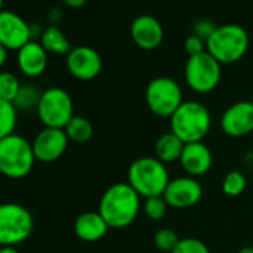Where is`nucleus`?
<instances>
[{
    "label": "nucleus",
    "mask_w": 253,
    "mask_h": 253,
    "mask_svg": "<svg viewBox=\"0 0 253 253\" xmlns=\"http://www.w3.org/2000/svg\"><path fill=\"white\" fill-rule=\"evenodd\" d=\"M8 55H9V51H8L3 45H0V69H2V67L6 64Z\"/></svg>",
    "instance_id": "473e14b6"
},
{
    "label": "nucleus",
    "mask_w": 253,
    "mask_h": 253,
    "mask_svg": "<svg viewBox=\"0 0 253 253\" xmlns=\"http://www.w3.org/2000/svg\"><path fill=\"white\" fill-rule=\"evenodd\" d=\"M170 206L166 201L164 195H155L145 198V213L151 220H161L166 217Z\"/></svg>",
    "instance_id": "bb28decb"
},
{
    "label": "nucleus",
    "mask_w": 253,
    "mask_h": 253,
    "mask_svg": "<svg viewBox=\"0 0 253 253\" xmlns=\"http://www.w3.org/2000/svg\"><path fill=\"white\" fill-rule=\"evenodd\" d=\"M64 131H66V134H67L70 142L82 145V143H86L92 137L94 126H92V124L86 118L75 115L70 119V122L66 125Z\"/></svg>",
    "instance_id": "412c9836"
},
{
    "label": "nucleus",
    "mask_w": 253,
    "mask_h": 253,
    "mask_svg": "<svg viewBox=\"0 0 253 253\" xmlns=\"http://www.w3.org/2000/svg\"><path fill=\"white\" fill-rule=\"evenodd\" d=\"M18 112L12 103L0 100V140L14 134L17 126Z\"/></svg>",
    "instance_id": "5701e85b"
},
{
    "label": "nucleus",
    "mask_w": 253,
    "mask_h": 253,
    "mask_svg": "<svg viewBox=\"0 0 253 253\" xmlns=\"http://www.w3.org/2000/svg\"><path fill=\"white\" fill-rule=\"evenodd\" d=\"M183 148L185 143L174 133L169 131L161 134L155 142V157L164 164L176 163L180 160Z\"/></svg>",
    "instance_id": "6ab92c4d"
},
{
    "label": "nucleus",
    "mask_w": 253,
    "mask_h": 253,
    "mask_svg": "<svg viewBox=\"0 0 253 253\" xmlns=\"http://www.w3.org/2000/svg\"><path fill=\"white\" fill-rule=\"evenodd\" d=\"M170 128L185 145L203 142L211 128V115L200 101H183L170 118Z\"/></svg>",
    "instance_id": "f03ea898"
},
{
    "label": "nucleus",
    "mask_w": 253,
    "mask_h": 253,
    "mask_svg": "<svg viewBox=\"0 0 253 253\" xmlns=\"http://www.w3.org/2000/svg\"><path fill=\"white\" fill-rule=\"evenodd\" d=\"M249 35L238 24L217 26L207 39V52L220 64H234L240 61L249 49Z\"/></svg>",
    "instance_id": "20e7f679"
},
{
    "label": "nucleus",
    "mask_w": 253,
    "mask_h": 253,
    "mask_svg": "<svg viewBox=\"0 0 253 253\" xmlns=\"http://www.w3.org/2000/svg\"><path fill=\"white\" fill-rule=\"evenodd\" d=\"M69 143H70V140L64 130L43 126V128L36 134L35 140L32 142V146H33L36 161L54 163L64 155Z\"/></svg>",
    "instance_id": "f8f14e48"
},
{
    "label": "nucleus",
    "mask_w": 253,
    "mask_h": 253,
    "mask_svg": "<svg viewBox=\"0 0 253 253\" xmlns=\"http://www.w3.org/2000/svg\"><path fill=\"white\" fill-rule=\"evenodd\" d=\"M18 76L12 72H0V100L12 103L21 88Z\"/></svg>",
    "instance_id": "393cba45"
},
{
    "label": "nucleus",
    "mask_w": 253,
    "mask_h": 253,
    "mask_svg": "<svg viewBox=\"0 0 253 253\" xmlns=\"http://www.w3.org/2000/svg\"><path fill=\"white\" fill-rule=\"evenodd\" d=\"M5 11V0H0V14Z\"/></svg>",
    "instance_id": "c9c22d12"
},
{
    "label": "nucleus",
    "mask_w": 253,
    "mask_h": 253,
    "mask_svg": "<svg viewBox=\"0 0 253 253\" xmlns=\"http://www.w3.org/2000/svg\"><path fill=\"white\" fill-rule=\"evenodd\" d=\"M63 3L70 9H79L86 3V0H63Z\"/></svg>",
    "instance_id": "2f4dec72"
},
{
    "label": "nucleus",
    "mask_w": 253,
    "mask_h": 253,
    "mask_svg": "<svg viewBox=\"0 0 253 253\" xmlns=\"http://www.w3.org/2000/svg\"><path fill=\"white\" fill-rule=\"evenodd\" d=\"M170 180L169 169L157 157H140L130 164L126 171V182L145 198L163 195Z\"/></svg>",
    "instance_id": "7ed1b4c3"
},
{
    "label": "nucleus",
    "mask_w": 253,
    "mask_h": 253,
    "mask_svg": "<svg viewBox=\"0 0 253 253\" xmlns=\"http://www.w3.org/2000/svg\"><path fill=\"white\" fill-rule=\"evenodd\" d=\"M247 186L246 176L238 170H231L225 174L222 180V192L228 197H238L244 192Z\"/></svg>",
    "instance_id": "b1692460"
},
{
    "label": "nucleus",
    "mask_w": 253,
    "mask_h": 253,
    "mask_svg": "<svg viewBox=\"0 0 253 253\" xmlns=\"http://www.w3.org/2000/svg\"><path fill=\"white\" fill-rule=\"evenodd\" d=\"M41 97H42V91H39L38 86L32 84H23L12 104L17 109V112H24V113H29L32 110L36 112Z\"/></svg>",
    "instance_id": "4be33fe9"
},
{
    "label": "nucleus",
    "mask_w": 253,
    "mask_h": 253,
    "mask_svg": "<svg viewBox=\"0 0 253 253\" xmlns=\"http://www.w3.org/2000/svg\"><path fill=\"white\" fill-rule=\"evenodd\" d=\"M133 42L143 51L157 49L164 41V29L152 15H139L130 27Z\"/></svg>",
    "instance_id": "2eb2a0df"
},
{
    "label": "nucleus",
    "mask_w": 253,
    "mask_h": 253,
    "mask_svg": "<svg viewBox=\"0 0 253 253\" xmlns=\"http://www.w3.org/2000/svg\"><path fill=\"white\" fill-rule=\"evenodd\" d=\"M140 195L128 182H118L109 186L98 204V213L109 228L122 229L131 225L140 211Z\"/></svg>",
    "instance_id": "f257e3e1"
},
{
    "label": "nucleus",
    "mask_w": 253,
    "mask_h": 253,
    "mask_svg": "<svg viewBox=\"0 0 253 253\" xmlns=\"http://www.w3.org/2000/svg\"><path fill=\"white\" fill-rule=\"evenodd\" d=\"M171 253H210V250L204 244V241L194 237H186L180 238L179 244Z\"/></svg>",
    "instance_id": "cd10ccee"
},
{
    "label": "nucleus",
    "mask_w": 253,
    "mask_h": 253,
    "mask_svg": "<svg viewBox=\"0 0 253 253\" xmlns=\"http://www.w3.org/2000/svg\"><path fill=\"white\" fill-rule=\"evenodd\" d=\"M36 163L32 143L14 133L0 140V173L9 179H23L30 174Z\"/></svg>",
    "instance_id": "39448f33"
},
{
    "label": "nucleus",
    "mask_w": 253,
    "mask_h": 253,
    "mask_svg": "<svg viewBox=\"0 0 253 253\" xmlns=\"http://www.w3.org/2000/svg\"><path fill=\"white\" fill-rule=\"evenodd\" d=\"M163 195L171 209H189L201 201L203 186L195 177L182 176L171 179Z\"/></svg>",
    "instance_id": "ddd939ff"
},
{
    "label": "nucleus",
    "mask_w": 253,
    "mask_h": 253,
    "mask_svg": "<svg viewBox=\"0 0 253 253\" xmlns=\"http://www.w3.org/2000/svg\"><path fill=\"white\" fill-rule=\"evenodd\" d=\"M0 253H20V250L14 246H0Z\"/></svg>",
    "instance_id": "72a5a7b5"
},
{
    "label": "nucleus",
    "mask_w": 253,
    "mask_h": 253,
    "mask_svg": "<svg viewBox=\"0 0 253 253\" xmlns=\"http://www.w3.org/2000/svg\"><path fill=\"white\" fill-rule=\"evenodd\" d=\"M36 113L43 126L64 130L66 125L75 116L73 100L66 89L60 86H51L42 92Z\"/></svg>",
    "instance_id": "0eeeda50"
},
{
    "label": "nucleus",
    "mask_w": 253,
    "mask_h": 253,
    "mask_svg": "<svg viewBox=\"0 0 253 253\" xmlns=\"http://www.w3.org/2000/svg\"><path fill=\"white\" fill-rule=\"evenodd\" d=\"M48 52L39 41H30L17 51V66L27 78H39L48 67Z\"/></svg>",
    "instance_id": "dca6fc26"
},
{
    "label": "nucleus",
    "mask_w": 253,
    "mask_h": 253,
    "mask_svg": "<svg viewBox=\"0 0 253 253\" xmlns=\"http://www.w3.org/2000/svg\"><path fill=\"white\" fill-rule=\"evenodd\" d=\"M145 100L154 115L160 118H171L183 103V92L173 78L158 76L148 84Z\"/></svg>",
    "instance_id": "6e6552de"
},
{
    "label": "nucleus",
    "mask_w": 253,
    "mask_h": 253,
    "mask_svg": "<svg viewBox=\"0 0 253 253\" xmlns=\"http://www.w3.org/2000/svg\"><path fill=\"white\" fill-rule=\"evenodd\" d=\"M73 229L79 240L94 243L101 240L107 234L109 225L98 211H85L76 217Z\"/></svg>",
    "instance_id": "a211bd4d"
},
{
    "label": "nucleus",
    "mask_w": 253,
    "mask_h": 253,
    "mask_svg": "<svg viewBox=\"0 0 253 253\" xmlns=\"http://www.w3.org/2000/svg\"><path fill=\"white\" fill-rule=\"evenodd\" d=\"M222 64L216 61L207 51L189 57L185 66L186 85L197 94L211 92L220 82Z\"/></svg>",
    "instance_id": "1a4fd4ad"
},
{
    "label": "nucleus",
    "mask_w": 253,
    "mask_h": 253,
    "mask_svg": "<svg viewBox=\"0 0 253 253\" xmlns=\"http://www.w3.org/2000/svg\"><path fill=\"white\" fill-rule=\"evenodd\" d=\"M220 128L229 137H244L253 131V103L249 100L231 104L220 118Z\"/></svg>",
    "instance_id": "4468645a"
},
{
    "label": "nucleus",
    "mask_w": 253,
    "mask_h": 253,
    "mask_svg": "<svg viewBox=\"0 0 253 253\" xmlns=\"http://www.w3.org/2000/svg\"><path fill=\"white\" fill-rule=\"evenodd\" d=\"M66 67L69 73L78 81H92L103 69L101 55L91 46H75L66 55Z\"/></svg>",
    "instance_id": "9b49d317"
},
{
    "label": "nucleus",
    "mask_w": 253,
    "mask_h": 253,
    "mask_svg": "<svg viewBox=\"0 0 253 253\" xmlns=\"http://www.w3.org/2000/svg\"><path fill=\"white\" fill-rule=\"evenodd\" d=\"M42 46L48 54H55V55H67L72 51V45L64 35V32L57 27V26H49L41 33V41Z\"/></svg>",
    "instance_id": "aec40b11"
},
{
    "label": "nucleus",
    "mask_w": 253,
    "mask_h": 253,
    "mask_svg": "<svg viewBox=\"0 0 253 253\" xmlns=\"http://www.w3.org/2000/svg\"><path fill=\"white\" fill-rule=\"evenodd\" d=\"M185 51L188 52L189 57H194V55H200L203 52L207 51L206 48V41L195 36V35H189L185 41Z\"/></svg>",
    "instance_id": "c85d7f7f"
},
{
    "label": "nucleus",
    "mask_w": 253,
    "mask_h": 253,
    "mask_svg": "<svg viewBox=\"0 0 253 253\" xmlns=\"http://www.w3.org/2000/svg\"><path fill=\"white\" fill-rule=\"evenodd\" d=\"M33 41L32 24L14 11L0 14V45L8 51H20L24 45Z\"/></svg>",
    "instance_id": "9d476101"
},
{
    "label": "nucleus",
    "mask_w": 253,
    "mask_h": 253,
    "mask_svg": "<svg viewBox=\"0 0 253 253\" xmlns=\"http://www.w3.org/2000/svg\"><path fill=\"white\" fill-rule=\"evenodd\" d=\"M35 220L29 209L18 203L0 204V246L24 243L33 232Z\"/></svg>",
    "instance_id": "423d86ee"
},
{
    "label": "nucleus",
    "mask_w": 253,
    "mask_h": 253,
    "mask_svg": "<svg viewBox=\"0 0 253 253\" xmlns=\"http://www.w3.org/2000/svg\"><path fill=\"white\" fill-rule=\"evenodd\" d=\"M237 253H253V247H243V249H240Z\"/></svg>",
    "instance_id": "f704fd0d"
},
{
    "label": "nucleus",
    "mask_w": 253,
    "mask_h": 253,
    "mask_svg": "<svg viewBox=\"0 0 253 253\" xmlns=\"http://www.w3.org/2000/svg\"><path fill=\"white\" fill-rule=\"evenodd\" d=\"M217 29V26H214V23H211L210 20H200L194 24L192 27V35L204 39L207 42V39L213 35V32Z\"/></svg>",
    "instance_id": "c756f323"
},
{
    "label": "nucleus",
    "mask_w": 253,
    "mask_h": 253,
    "mask_svg": "<svg viewBox=\"0 0 253 253\" xmlns=\"http://www.w3.org/2000/svg\"><path fill=\"white\" fill-rule=\"evenodd\" d=\"M179 163L188 176L197 179L210 171L213 166V155L203 142L188 143L183 148Z\"/></svg>",
    "instance_id": "f3484780"
},
{
    "label": "nucleus",
    "mask_w": 253,
    "mask_h": 253,
    "mask_svg": "<svg viewBox=\"0 0 253 253\" xmlns=\"http://www.w3.org/2000/svg\"><path fill=\"white\" fill-rule=\"evenodd\" d=\"M250 101H252V103H253V94H252V98H250Z\"/></svg>",
    "instance_id": "e433bc0d"
},
{
    "label": "nucleus",
    "mask_w": 253,
    "mask_h": 253,
    "mask_svg": "<svg viewBox=\"0 0 253 253\" xmlns=\"http://www.w3.org/2000/svg\"><path fill=\"white\" fill-rule=\"evenodd\" d=\"M179 241L180 238L177 232L171 228H161L154 234V244L157 246V249L166 253H171L179 244Z\"/></svg>",
    "instance_id": "a878e982"
},
{
    "label": "nucleus",
    "mask_w": 253,
    "mask_h": 253,
    "mask_svg": "<svg viewBox=\"0 0 253 253\" xmlns=\"http://www.w3.org/2000/svg\"><path fill=\"white\" fill-rule=\"evenodd\" d=\"M63 18V14H61V11L58 9V8H54V9H51L49 11V14H48V20L52 23L51 26H57V23H60V20Z\"/></svg>",
    "instance_id": "7c9ffc66"
}]
</instances>
